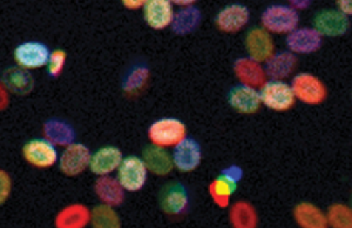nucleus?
<instances>
[{
	"mask_svg": "<svg viewBox=\"0 0 352 228\" xmlns=\"http://www.w3.org/2000/svg\"><path fill=\"white\" fill-rule=\"evenodd\" d=\"M299 19L297 10L282 5L267 8L261 16L263 29L276 34H289L298 27Z\"/></svg>",
	"mask_w": 352,
	"mask_h": 228,
	"instance_id": "nucleus-1",
	"label": "nucleus"
},
{
	"mask_svg": "<svg viewBox=\"0 0 352 228\" xmlns=\"http://www.w3.org/2000/svg\"><path fill=\"white\" fill-rule=\"evenodd\" d=\"M186 126L175 118H163L155 122L148 130L153 145L166 148L175 146L186 138Z\"/></svg>",
	"mask_w": 352,
	"mask_h": 228,
	"instance_id": "nucleus-2",
	"label": "nucleus"
},
{
	"mask_svg": "<svg viewBox=\"0 0 352 228\" xmlns=\"http://www.w3.org/2000/svg\"><path fill=\"white\" fill-rule=\"evenodd\" d=\"M117 170V179L124 190L138 192L145 186L149 170L143 159L138 156L130 155L123 158Z\"/></svg>",
	"mask_w": 352,
	"mask_h": 228,
	"instance_id": "nucleus-3",
	"label": "nucleus"
},
{
	"mask_svg": "<svg viewBox=\"0 0 352 228\" xmlns=\"http://www.w3.org/2000/svg\"><path fill=\"white\" fill-rule=\"evenodd\" d=\"M22 151L26 162L38 169L53 167L59 159L57 147L46 138L31 139L23 146Z\"/></svg>",
	"mask_w": 352,
	"mask_h": 228,
	"instance_id": "nucleus-4",
	"label": "nucleus"
},
{
	"mask_svg": "<svg viewBox=\"0 0 352 228\" xmlns=\"http://www.w3.org/2000/svg\"><path fill=\"white\" fill-rule=\"evenodd\" d=\"M261 102L270 109L285 111L294 106L296 98L292 87L283 80H272L262 87Z\"/></svg>",
	"mask_w": 352,
	"mask_h": 228,
	"instance_id": "nucleus-5",
	"label": "nucleus"
},
{
	"mask_svg": "<svg viewBox=\"0 0 352 228\" xmlns=\"http://www.w3.org/2000/svg\"><path fill=\"white\" fill-rule=\"evenodd\" d=\"M291 87L295 98L307 105H319L327 98L325 85L313 74L303 73L296 76Z\"/></svg>",
	"mask_w": 352,
	"mask_h": 228,
	"instance_id": "nucleus-6",
	"label": "nucleus"
},
{
	"mask_svg": "<svg viewBox=\"0 0 352 228\" xmlns=\"http://www.w3.org/2000/svg\"><path fill=\"white\" fill-rule=\"evenodd\" d=\"M49 47L38 41H27L15 47L14 58L18 67L26 70L46 67L50 55Z\"/></svg>",
	"mask_w": 352,
	"mask_h": 228,
	"instance_id": "nucleus-7",
	"label": "nucleus"
},
{
	"mask_svg": "<svg viewBox=\"0 0 352 228\" xmlns=\"http://www.w3.org/2000/svg\"><path fill=\"white\" fill-rule=\"evenodd\" d=\"M91 152L81 143H72L65 147L58 159L59 169L63 174L75 177L89 168Z\"/></svg>",
	"mask_w": 352,
	"mask_h": 228,
	"instance_id": "nucleus-8",
	"label": "nucleus"
},
{
	"mask_svg": "<svg viewBox=\"0 0 352 228\" xmlns=\"http://www.w3.org/2000/svg\"><path fill=\"white\" fill-rule=\"evenodd\" d=\"M349 27V16L338 10H322L314 19V29L327 37H340L345 34Z\"/></svg>",
	"mask_w": 352,
	"mask_h": 228,
	"instance_id": "nucleus-9",
	"label": "nucleus"
},
{
	"mask_svg": "<svg viewBox=\"0 0 352 228\" xmlns=\"http://www.w3.org/2000/svg\"><path fill=\"white\" fill-rule=\"evenodd\" d=\"M245 45L250 58L258 62H267L274 54L273 37L263 27H254L250 30L246 36Z\"/></svg>",
	"mask_w": 352,
	"mask_h": 228,
	"instance_id": "nucleus-10",
	"label": "nucleus"
},
{
	"mask_svg": "<svg viewBox=\"0 0 352 228\" xmlns=\"http://www.w3.org/2000/svg\"><path fill=\"white\" fill-rule=\"evenodd\" d=\"M169 0H147L143 6V17L152 30H163L171 25L175 10Z\"/></svg>",
	"mask_w": 352,
	"mask_h": 228,
	"instance_id": "nucleus-11",
	"label": "nucleus"
},
{
	"mask_svg": "<svg viewBox=\"0 0 352 228\" xmlns=\"http://www.w3.org/2000/svg\"><path fill=\"white\" fill-rule=\"evenodd\" d=\"M286 44L292 53L313 54L322 47V36L314 27H296L287 34Z\"/></svg>",
	"mask_w": 352,
	"mask_h": 228,
	"instance_id": "nucleus-12",
	"label": "nucleus"
},
{
	"mask_svg": "<svg viewBox=\"0 0 352 228\" xmlns=\"http://www.w3.org/2000/svg\"><path fill=\"white\" fill-rule=\"evenodd\" d=\"M250 12L245 5H228L219 12L216 16L215 23L219 30L227 34L237 33L250 22Z\"/></svg>",
	"mask_w": 352,
	"mask_h": 228,
	"instance_id": "nucleus-13",
	"label": "nucleus"
},
{
	"mask_svg": "<svg viewBox=\"0 0 352 228\" xmlns=\"http://www.w3.org/2000/svg\"><path fill=\"white\" fill-rule=\"evenodd\" d=\"M201 148L192 139H184L176 145L172 155L174 166L182 172L193 171L201 165Z\"/></svg>",
	"mask_w": 352,
	"mask_h": 228,
	"instance_id": "nucleus-14",
	"label": "nucleus"
},
{
	"mask_svg": "<svg viewBox=\"0 0 352 228\" xmlns=\"http://www.w3.org/2000/svg\"><path fill=\"white\" fill-rule=\"evenodd\" d=\"M123 155L121 150L116 146H104L91 155L89 168L91 173L99 176H107L118 170L122 163Z\"/></svg>",
	"mask_w": 352,
	"mask_h": 228,
	"instance_id": "nucleus-15",
	"label": "nucleus"
},
{
	"mask_svg": "<svg viewBox=\"0 0 352 228\" xmlns=\"http://www.w3.org/2000/svg\"><path fill=\"white\" fill-rule=\"evenodd\" d=\"M241 171L237 167H231L220 175L210 185V194L219 207H227L232 194L237 189V182L241 178Z\"/></svg>",
	"mask_w": 352,
	"mask_h": 228,
	"instance_id": "nucleus-16",
	"label": "nucleus"
},
{
	"mask_svg": "<svg viewBox=\"0 0 352 228\" xmlns=\"http://www.w3.org/2000/svg\"><path fill=\"white\" fill-rule=\"evenodd\" d=\"M236 77L243 85L254 88L262 87L267 82L265 69L260 62L250 58H242L237 60L234 67Z\"/></svg>",
	"mask_w": 352,
	"mask_h": 228,
	"instance_id": "nucleus-17",
	"label": "nucleus"
},
{
	"mask_svg": "<svg viewBox=\"0 0 352 228\" xmlns=\"http://www.w3.org/2000/svg\"><path fill=\"white\" fill-rule=\"evenodd\" d=\"M229 102L240 113L254 114L261 106V98L255 88L241 85L230 91Z\"/></svg>",
	"mask_w": 352,
	"mask_h": 228,
	"instance_id": "nucleus-18",
	"label": "nucleus"
},
{
	"mask_svg": "<svg viewBox=\"0 0 352 228\" xmlns=\"http://www.w3.org/2000/svg\"><path fill=\"white\" fill-rule=\"evenodd\" d=\"M161 206L167 214L179 215L186 209L189 198L185 186L171 183L164 187L161 194Z\"/></svg>",
	"mask_w": 352,
	"mask_h": 228,
	"instance_id": "nucleus-19",
	"label": "nucleus"
},
{
	"mask_svg": "<svg viewBox=\"0 0 352 228\" xmlns=\"http://www.w3.org/2000/svg\"><path fill=\"white\" fill-rule=\"evenodd\" d=\"M2 82L10 93L19 95L30 93L34 86L30 71L18 66L10 67L3 73Z\"/></svg>",
	"mask_w": 352,
	"mask_h": 228,
	"instance_id": "nucleus-20",
	"label": "nucleus"
},
{
	"mask_svg": "<svg viewBox=\"0 0 352 228\" xmlns=\"http://www.w3.org/2000/svg\"><path fill=\"white\" fill-rule=\"evenodd\" d=\"M142 159L148 170L160 176L169 174L174 166L172 156L165 148L155 146L153 144L145 148Z\"/></svg>",
	"mask_w": 352,
	"mask_h": 228,
	"instance_id": "nucleus-21",
	"label": "nucleus"
},
{
	"mask_svg": "<svg viewBox=\"0 0 352 228\" xmlns=\"http://www.w3.org/2000/svg\"><path fill=\"white\" fill-rule=\"evenodd\" d=\"M94 190L102 202L108 206H118L125 198L124 189L118 180L109 175L100 176L95 183Z\"/></svg>",
	"mask_w": 352,
	"mask_h": 228,
	"instance_id": "nucleus-22",
	"label": "nucleus"
},
{
	"mask_svg": "<svg viewBox=\"0 0 352 228\" xmlns=\"http://www.w3.org/2000/svg\"><path fill=\"white\" fill-rule=\"evenodd\" d=\"M297 65L298 58L293 53L282 52L267 60L265 71L273 80H283L294 73Z\"/></svg>",
	"mask_w": 352,
	"mask_h": 228,
	"instance_id": "nucleus-23",
	"label": "nucleus"
},
{
	"mask_svg": "<svg viewBox=\"0 0 352 228\" xmlns=\"http://www.w3.org/2000/svg\"><path fill=\"white\" fill-rule=\"evenodd\" d=\"M201 11L193 6L181 8L174 14L171 30L175 34L187 35L193 33L201 25Z\"/></svg>",
	"mask_w": 352,
	"mask_h": 228,
	"instance_id": "nucleus-24",
	"label": "nucleus"
},
{
	"mask_svg": "<svg viewBox=\"0 0 352 228\" xmlns=\"http://www.w3.org/2000/svg\"><path fill=\"white\" fill-rule=\"evenodd\" d=\"M45 138L56 146L66 147L74 142L75 131L69 124L58 119H50L43 126Z\"/></svg>",
	"mask_w": 352,
	"mask_h": 228,
	"instance_id": "nucleus-25",
	"label": "nucleus"
},
{
	"mask_svg": "<svg viewBox=\"0 0 352 228\" xmlns=\"http://www.w3.org/2000/svg\"><path fill=\"white\" fill-rule=\"evenodd\" d=\"M91 215L85 206L74 204L60 212L56 218V227L59 228H81L90 221Z\"/></svg>",
	"mask_w": 352,
	"mask_h": 228,
	"instance_id": "nucleus-26",
	"label": "nucleus"
},
{
	"mask_svg": "<svg viewBox=\"0 0 352 228\" xmlns=\"http://www.w3.org/2000/svg\"><path fill=\"white\" fill-rule=\"evenodd\" d=\"M295 218L300 226L306 228H323L327 227L326 216L318 207L311 203H301L294 212Z\"/></svg>",
	"mask_w": 352,
	"mask_h": 228,
	"instance_id": "nucleus-27",
	"label": "nucleus"
},
{
	"mask_svg": "<svg viewBox=\"0 0 352 228\" xmlns=\"http://www.w3.org/2000/svg\"><path fill=\"white\" fill-rule=\"evenodd\" d=\"M232 224L237 228H253L257 225V214L246 202L235 203L230 212Z\"/></svg>",
	"mask_w": 352,
	"mask_h": 228,
	"instance_id": "nucleus-28",
	"label": "nucleus"
},
{
	"mask_svg": "<svg viewBox=\"0 0 352 228\" xmlns=\"http://www.w3.org/2000/svg\"><path fill=\"white\" fill-rule=\"evenodd\" d=\"M150 71L146 66H135L127 73L123 81V90L127 94H137L146 87Z\"/></svg>",
	"mask_w": 352,
	"mask_h": 228,
	"instance_id": "nucleus-29",
	"label": "nucleus"
},
{
	"mask_svg": "<svg viewBox=\"0 0 352 228\" xmlns=\"http://www.w3.org/2000/svg\"><path fill=\"white\" fill-rule=\"evenodd\" d=\"M328 221L334 227L351 228L352 226L351 211L349 207L342 204L331 206L328 212Z\"/></svg>",
	"mask_w": 352,
	"mask_h": 228,
	"instance_id": "nucleus-30",
	"label": "nucleus"
},
{
	"mask_svg": "<svg viewBox=\"0 0 352 228\" xmlns=\"http://www.w3.org/2000/svg\"><path fill=\"white\" fill-rule=\"evenodd\" d=\"M91 220L96 227H119L117 215L114 211L111 210V206L107 204L96 207L91 214Z\"/></svg>",
	"mask_w": 352,
	"mask_h": 228,
	"instance_id": "nucleus-31",
	"label": "nucleus"
},
{
	"mask_svg": "<svg viewBox=\"0 0 352 228\" xmlns=\"http://www.w3.org/2000/svg\"><path fill=\"white\" fill-rule=\"evenodd\" d=\"M67 55L63 49H55L51 52L47 62V73L51 78H56L62 74L66 65Z\"/></svg>",
	"mask_w": 352,
	"mask_h": 228,
	"instance_id": "nucleus-32",
	"label": "nucleus"
},
{
	"mask_svg": "<svg viewBox=\"0 0 352 228\" xmlns=\"http://www.w3.org/2000/svg\"><path fill=\"white\" fill-rule=\"evenodd\" d=\"M12 190L13 181L11 176L7 171L0 170V206L3 205L10 198Z\"/></svg>",
	"mask_w": 352,
	"mask_h": 228,
	"instance_id": "nucleus-33",
	"label": "nucleus"
},
{
	"mask_svg": "<svg viewBox=\"0 0 352 228\" xmlns=\"http://www.w3.org/2000/svg\"><path fill=\"white\" fill-rule=\"evenodd\" d=\"M10 91L0 82V111L6 110L10 104Z\"/></svg>",
	"mask_w": 352,
	"mask_h": 228,
	"instance_id": "nucleus-34",
	"label": "nucleus"
},
{
	"mask_svg": "<svg viewBox=\"0 0 352 228\" xmlns=\"http://www.w3.org/2000/svg\"><path fill=\"white\" fill-rule=\"evenodd\" d=\"M124 7L130 10H138L142 9L147 0H121Z\"/></svg>",
	"mask_w": 352,
	"mask_h": 228,
	"instance_id": "nucleus-35",
	"label": "nucleus"
},
{
	"mask_svg": "<svg viewBox=\"0 0 352 228\" xmlns=\"http://www.w3.org/2000/svg\"><path fill=\"white\" fill-rule=\"evenodd\" d=\"M336 3H337L338 10L342 12V13L346 14L347 16L351 15V0H336Z\"/></svg>",
	"mask_w": 352,
	"mask_h": 228,
	"instance_id": "nucleus-36",
	"label": "nucleus"
},
{
	"mask_svg": "<svg viewBox=\"0 0 352 228\" xmlns=\"http://www.w3.org/2000/svg\"><path fill=\"white\" fill-rule=\"evenodd\" d=\"M290 6L293 7L295 10H305L311 5L313 0H289Z\"/></svg>",
	"mask_w": 352,
	"mask_h": 228,
	"instance_id": "nucleus-37",
	"label": "nucleus"
},
{
	"mask_svg": "<svg viewBox=\"0 0 352 228\" xmlns=\"http://www.w3.org/2000/svg\"><path fill=\"white\" fill-rule=\"evenodd\" d=\"M172 5L185 8L189 6H193L198 0H169Z\"/></svg>",
	"mask_w": 352,
	"mask_h": 228,
	"instance_id": "nucleus-38",
	"label": "nucleus"
}]
</instances>
